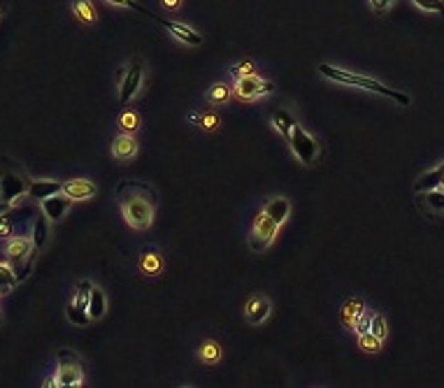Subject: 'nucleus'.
<instances>
[{"label":"nucleus","instance_id":"obj_41","mask_svg":"<svg viewBox=\"0 0 444 388\" xmlns=\"http://www.w3.org/2000/svg\"><path fill=\"white\" fill-rule=\"evenodd\" d=\"M0 200H3V189H0Z\"/></svg>","mask_w":444,"mask_h":388},{"label":"nucleus","instance_id":"obj_10","mask_svg":"<svg viewBox=\"0 0 444 388\" xmlns=\"http://www.w3.org/2000/svg\"><path fill=\"white\" fill-rule=\"evenodd\" d=\"M0 189H3V200L5 203H14V198H21L23 193H28V184L19 174H3L0 179Z\"/></svg>","mask_w":444,"mask_h":388},{"label":"nucleus","instance_id":"obj_42","mask_svg":"<svg viewBox=\"0 0 444 388\" xmlns=\"http://www.w3.org/2000/svg\"><path fill=\"white\" fill-rule=\"evenodd\" d=\"M0 12H3V8H0Z\"/></svg>","mask_w":444,"mask_h":388},{"label":"nucleus","instance_id":"obj_7","mask_svg":"<svg viewBox=\"0 0 444 388\" xmlns=\"http://www.w3.org/2000/svg\"><path fill=\"white\" fill-rule=\"evenodd\" d=\"M59 372H56V386H82L84 370L79 360L72 354L61 351L59 356Z\"/></svg>","mask_w":444,"mask_h":388},{"label":"nucleus","instance_id":"obj_20","mask_svg":"<svg viewBox=\"0 0 444 388\" xmlns=\"http://www.w3.org/2000/svg\"><path fill=\"white\" fill-rule=\"evenodd\" d=\"M72 12H74V17L84 23H93L98 19L96 8H93L91 0H72Z\"/></svg>","mask_w":444,"mask_h":388},{"label":"nucleus","instance_id":"obj_31","mask_svg":"<svg viewBox=\"0 0 444 388\" xmlns=\"http://www.w3.org/2000/svg\"><path fill=\"white\" fill-rule=\"evenodd\" d=\"M412 3L423 12H437L444 17V0H412Z\"/></svg>","mask_w":444,"mask_h":388},{"label":"nucleus","instance_id":"obj_12","mask_svg":"<svg viewBox=\"0 0 444 388\" xmlns=\"http://www.w3.org/2000/svg\"><path fill=\"white\" fill-rule=\"evenodd\" d=\"M61 193H65L70 200H89L96 196V186L86 179H70L61 186Z\"/></svg>","mask_w":444,"mask_h":388},{"label":"nucleus","instance_id":"obj_29","mask_svg":"<svg viewBox=\"0 0 444 388\" xmlns=\"http://www.w3.org/2000/svg\"><path fill=\"white\" fill-rule=\"evenodd\" d=\"M91 289H93L91 281H79L77 293H74V305H79V307H89Z\"/></svg>","mask_w":444,"mask_h":388},{"label":"nucleus","instance_id":"obj_3","mask_svg":"<svg viewBox=\"0 0 444 388\" xmlns=\"http://www.w3.org/2000/svg\"><path fill=\"white\" fill-rule=\"evenodd\" d=\"M117 84H119V103L128 105L142 86V59H133L126 68H121L117 72Z\"/></svg>","mask_w":444,"mask_h":388},{"label":"nucleus","instance_id":"obj_4","mask_svg":"<svg viewBox=\"0 0 444 388\" xmlns=\"http://www.w3.org/2000/svg\"><path fill=\"white\" fill-rule=\"evenodd\" d=\"M277 233H279V223L272 221V218L268 216L265 212H261V214L256 216L252 235H249V249H252V252H256V254L265 252V249L272 244L274 235H277Z\"/></svg>","mask_w":444,"mask_h":388},{"label":"nucleus","instance_id":"obj_36","mask_svg":"<svg viewBox=\"0 0 444 388\" xmlns=\"http://www.w3.org/2000/svg\"><path fill=\"white\" fill-rule=\"evenodd\" d=\"M391 5H393V0H370V8L377 12V14H384Z\"/></svg>","mask_w":444,"mask_h":388},{"label":"nucleus","instance_id":"obj_34","mask_svg":"<svg viewBox=\"0 0 444 388\" xmlns=\"http://www.w3.org/2000/svg\"><path fill=\"white\" fill-rule=\"evenodd\" d=\"M230 74H233L235 79L249 77V74H254V63H252V61H242V63L230 68Z\"/></svg>","mask_w":444,"mask_h":388},{"label":"nucleus","instance_id":"obj_40","mask_svg":"<svg viewBox=\"0 0 444 388\" xmlns=\"http://www.w3.org/2000/svg\"><path fill=\"white\" fill-rule=\"evenodd\" d=\"M437 189H442V191H444V179H442V184H440V186H437Z\"/></svg>","mask_w":444,"mask_h":388},{"label":"nucleus","instance_id":"obj_30","mask_svg":"<svg viewBox=\"0 0 444 388\" xmlns=\"http://www.w3.org/2000/svg\"><path fill=\"white\" fill-rule=\"evenodd\" d=\"M191 121L198 123V126L205 128V130H214L219 126V116L216 114H193Z\"/></svg>","mask_w":444,"mask_h":388},{"label":"nucleus","instance_id":"obj_13","mask_svg":"<svg viewBox=\"0 0 444 388\" xmlns=\"http://www.w3.org/2000/svg\"><path fill=\"white\" fill-rule=\"evenodd\" d=\"M137 154V142L130 133H121L112 142V156L117 161H130Z\"/></svg>","mask_w":444,"mask_h":388},{"label":"nucleus","instance_id":"obj_16","mask_svg":"<svg viewBox=\"0 0 444 388\" xmlns=\"http://www.w3.org/2000/svg\"><path fill=\"white\" fill-rule=\"evenodd\" d=\"M61 186L59 181H47V179H37L33 184L28 186V198H35V200H45L54 193H61Z\"/></svg>","mask_w":444,"mask_h":388},{"label":"nucleus","instance_id":"obj_8","mask_svg":"<svg viewBox=\"0 0 444 388\" xmlns=\"http://www.w3.org/2000/svg\"><path fill=\"white\" fill-rule=\"evenodd\" d=\"M156 21L163 26L168 33H170L174 40L184 42V45L189 47H200L203 45V35L198 33V30H193L191 26H186V23H179V21H172V19H163V17H156Z\"/></svg>","mask_w":444,"mask_h":388},{"label":"nucleus","instance_id":"obj_38","mask_svg":"<svg viewBox=\"0 0 444 388\" xmlns=\"http://www.w3.org/2000/svg\"><path fill=\"white\" fill-rule=\"evenodd\" d=\"M181 3H184V0H161V8L168 12H174L181 8Z\"/></svg>","mask_w":444,"mask_h":388},{"label":"nucleus","instance_id":"obj_18","mask_svg":"<svg viewBox=\"0 0 444 388\" xmlns=\"http://www.w3.org/2000/svg\"><path fill=\"white\" fill-rule=\"evenodd\" d=\"M272 126L279 130V135L284 137L286 142H289L293 128H296V119H293L286 110H279V112H274V114H272Z\"/></svg>","mask_w":444,"mask_h":388},{"label":"nucleus","instance_id":"obj_32","mask_svg":"<svg viewBox=\"0 0 444 388\" xmlns=\"http://www.w3.org/2000/svg\"><path fill=\"white\" fill-rule=\"evenodd\" d=\"M370 333L374 335V337H379L381 342H384V337H386V318L381 316V314H372V323H370Z\"/></svg>","mask_w":444,"mask_h":388},{"label":"nucleus","instance_id":"obj_11","mask_svg":"<svg viewBox=\"0 0 444 388\" xmlns=\"http://www.w3.org/2000/svg\"><path fill=\"white\" fill-rule=\"evenodd\" d=\"M70 203H72V200L68 198L65 193H54V196L42 200V212H45L47 218L59 221V218L68 212V207H70Z\"/></svg>","mask_w":444,"mask_h":388},{"label":"nucleus","instance_id":"obj_2","mask_svg":"<svg viewBox=\"0 0 444 388\" xmlns=\"http://www.w3.org/2000/svg\"><path fill=\"white\" fill-rule=\"evenodd\" d=\"M121 203L123 218H126L128 226H133L137 230H145L152 226L154 221V203L149 198L140 196H119Z\"/></svg>","mask_w":444,"mask_h":388},{"label":"nucleus","instance_id":"obj_1","mask_svg":"<svg viewBox=\"0 0 444 388\" xmlns=\"http://www.w3.org/2000/svg\"><path fill=\"white\" fill-rule=\"evenodd\" d=\"M319 72H321L323 77L330 79V81H337V84L354 86V89H363V91H372V93H377V96L389 98V100H393V103H398V105H410V96H405V93L391 89V86L381 84V81L372 79V77H363V74L342 70V68H333L328 63L319 65Z\"/></svg>","mask_w":444,"mask_h":388},{"label":"nucleus","instance_id":"obj_33","mask_svg":"<svg viewBox=\"0 0 444 388\" xmlns=\"http://www.w3.org/2000/svg\"><path fill=\"white\" fill-rule=\"evenodd\" d=\"M110 5H117V8H126V10H135V12H142V14H147V17H152L156 19V14H152V12H147L145 8H142L140 3H135V0H108Z\"/></svg>","mask_w":444,"mask_h":388},{"label":"nucleus","instance_id":"obj_23","mask_svg":"<svg viewBox=\"0 0 444 388\" xmlns=\"http://www.w3.org/2000/svg\"><path fill=\"white\" fill-rule=\"evenodd\" d=\"M230 98V89L226 84H214L208 91V103L210 105H226Z\"/></svg>","mask_w":444,"mask_h":388},{"label":"nucleus","instance_id":"obj_6","mask_svg":"<svg viewBox=\"0 0 444 388\" xmlns=\"http://www.w3.org/2000/svg\"><path fill=\"white\" fill-rule=\"evenodd\" d=\"M235 93L237 98L242 100H256L261 96H270L274 93V84L268 79H261L259 74H249V77H242V79H235Z\"/></svg>","mask_w":444,"mask_h":388},{"label":"nucleus","instance_id":"obj_24","mask_svg":"<svg viewBox=\"0 0 444 388\" xmlns=\"http://www.w3.org/2000/svg\"><path fill=\"white\" fill-rule=\"evenodd\" d=\"M65 314H68V318H70L72 323H77V325H89V321H91L89 309H86V307H79V305H74V303L68 305Z\"/></svg>","mask_w":444,"mask_h":388},{"label":"nucleus","instance_id":"obj_14","mask_svg":"<svg viewBox=\"0 0 444 388\" xmlns=\"http://www.w3.org/2000/svg\"><path fill=\"white\" fill-rule=\"evenodd\" d=\"M263 212L268 216L272 218V221H277L279 226L289 218V212H291V203L286 198H272L268 200V205L263 207Z\"/></svg>","mask_w":444,"mask_h":388},{"label":"nucleus","instance_id":"obj_27","mask_svg":"<svg viewBox=\"0 0 444 388\" xmlns=\"http://www.w3.org/2000/svg\"><path fill=\"white\" fill-rule=\"evenodd\" d=\"M426 203L433 207L435 212H444V191L442 189H430V191H423L421 196Z\"/></svg>","mask_w":444,"mask_h":388},{"label":"nucleus","instance_id":"obj_39","mask_svg":"<svg viewBox=\"0 0 444 388\" xmlns=\"http://www.w3.org/2000/svg\"><path fill=\"white\" fill-rule=\"evenodd\" d=\"M8 291H10V286H5L3 279H0V293H8Z\"/></svg>","mask_w":444,"mask_h":388},{"label":"nucleus","instance_id":"obj_28","mask_svg":"<svg viewBox=\"0 0 444 388\" xmlns=\"http://www.w3.org/2000/svg\"><path fill=\"white\" fill-rule=\"evenodd\" d=\"M359 347L367 354H377L381 349V340L374 337L372 333H363V335H359Z\"/></svg>","mask_w":444,"mask_h":388},{"label":"nucleus","instance_id":"obj_26","mask_svg":"<svg viewBox=\"0 0 444 388\" xmlns=\"http://www.w3.org/2000/svg\"><path fill=\"white\" fill-rule=\"evenodd\" d=\"M200 358L208 360V363H219L221 360V347H219L216 342H205L203 347H200Z\"/></svg>","mask_w":444,"mask_h":388},{"label":"nucleus","instance_id":"obj_22","mask_svg":"<svg viewBox=\"0 0 444 388\" xmlns=\"http://www.w3.org/2000/svg\"><path fill=\"white\" fill-rule=\"evenodd\" d=\"M119 126H121L123 133H130L133 135L137 128H140V114L133 110H123L121 116H119Z\"/></svg>","mask_w":444,"mask_h":388},{"label":"nucleus","instance_id":"obj_37","mask_svg":"<svg viewBox=\"0 0 444 388\" xmlns=\"http://www.w3.org/2000/svg\"><path fill=\"white\" fill-rule=\"evenodd\" d=\"M12 235V221L8 214L0 216V237H10Z\"/></svg>","mask_w":444,"mask_h":388},{"label":"nucleus","instance_id":"obj_19","mask_svg":"<svg viewBox=\"0 0 444 388\" xmlns=\"http://www.w3.org/2000/svg\"><path fill=\"white\" fill-rule=\"evenodd\" d=\"M365 312V305L361 303L359 298H354V300H349V303L345 305V309H342V321H345L347 328H354L356 321H359V316Z\"/></svg>","mask_w":444,"mask_h":388},{"label":"nucleus","instance_id":"obj_9","mask_svg":"<svg viewBox=\"0 0 444 388\" xmlns=\"http://www.w3.org/2000/svg\"><path fill=\"white\" fill-rule=\"evenodd\" d=\"M270 314V300L265 296H252L245 307V316L252 325H261Z\"/></svg>","mask_w":444,"mask_h":388},{"label":"nucleus","instance_id":"obj_17","mask_svg":"<svg viewBox=\"0 0 444 388\" xmlns=\"http://www.w3.org/2000/svg\"><path fill=\"white\" fill-rule=\"evenodd\" d=\"M33 247H35V242L33 240H28V237H17V240H12L8 244V258L10 261H21V258H26V256L33 254Z\"/></svg>","mask_w":444,"mask_h":388},{"label":"nucleus","instance_id":"obj_5","mask_svg":"<svg viewBox=\"0 0 444 388\" xmlns=\"http://www.w3.org/2000/svg\"><path fill=\"white\" fill-rule=\"evenodd\" d=\"M289 145L293 149V154H296L298 159L305 163V165H312V163L316 161V156H319L316 140L305 128H300L298 123H296V128H293V133H291Z\"/></svg>","mask_w":444,"mask_h":388},{"label":"nucleus","instance_id":"obj_21","mask_svg":"<svg viewBox=\"0 0 444 388\" xmlns=\"http://www.w3.org/2000/svg\"><path fill=\"white\" fill-rule=\"evenodd\" d=\"M86 309H89V316L93 318V321L105 314V293L100 291V289H96V286L91 289L89 307H86Z\"/></svg>","mask_w":444,"mask_h":388},{"label":"nucleus","instance_id":"obj_35","mask_svg":"<svg viewBox=\"0 0 444 388\" xmlns=\"http://www.w3.org/2000/svg\"><path fill=\"white\" fill-rule=\"evenodd\" d=\"M370 323H372V314H370V312H363V314L359 316V321H356V325H354V330L359 335L370 333Z\"/></svg>","mask_w":444,"mask_h":388},{"label":"nucleus","instance_id":"obj_25","mask_svg":"<svg viewBox=\"0 0 444 388\" xmlns=\"http://www.w3.org/2000/svg\"><path fill=\"white\" fill-rule=\"evenodd\" d=\"M47 235H49V228H47V218L45 216H37L35 223H33V242L35 247L40 249L42 244L47 242Z\"/></svg>","mask_w":444,"mask_h":388},{"label":"nucleus","instance_id":"obj_15","mask_svg":"<svg viewBox=\"0 0 444 388\" xmlns=\"http://www.w3.org/2000/svg\"><path fill=\"white\" fill-rule=\"evenodd\" d=\"M140 270L149 274V277H154V274H159L161 270H163V258H161V254L156 252L154 247H147L145 252H142Z\"/></svg>","mask_w":444,"mask_h":388}]
</instances>
